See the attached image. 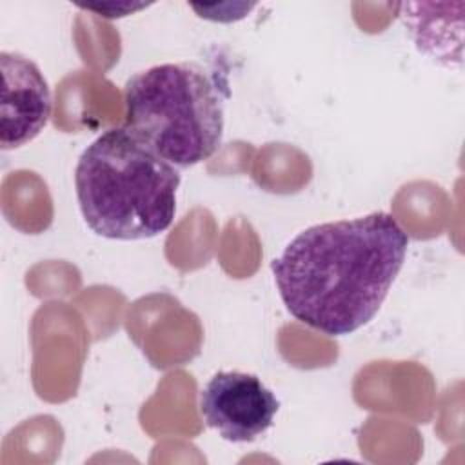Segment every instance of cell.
<instances>
[{
    "label": "cell",
    "instance_id": "cell-3",
    "mask_svg": "<svg viewBox=\"0 0 465 465\" xmlns=\"http://www.w3.org/2000/svg\"><path fill=\"white\" fill-rule=\"evenodd\" d=\"M125 127L178 169L209 160L223 136V94L203 67L160 64L124 87Z\"/></svg>",
    "mask_w": 465,
    "mask_h": 465
},
{
    "label": "cell",
    "instance_id": "cell-6",
    "mask_svg": "<svg viewBox=\"0 0 465 465\" xmlns=\"http://www.w3.org/2000/svg\"><path fill=\"white\" fill-rule=\"evenodd\" d=\"M400 20L414 47L447 69L463 64V2H403Z\"/></svg>",
    "mask_w": 465,
    "mask_h": 465
},
{
    "label": "cell",
    "instance_id": "cell-1",
    "mask_svg": "<svg viewBox=\"0 0 465 465\" xmlns=\"http://www.w3.org/2000/svg\"><path fill=\"white\" fill-rule=\"evenodd\" d=\"M409 234L383 211L298 232L271 271L287 311L302 323L345 336L380 311L403 267Z\"/></svg>",
    "mask_w": 465,
    "mask_h": 465
},
{
    "label": "cell",
    "instance_id": "cell-2",
    "mask_svg": "<svg viewBox=\"0 0 465 465\" xmlns=\"http://www.w3.org/2000/svg\"><path fill=\"white\" fill-rule=\"evenodd\" d=\"M180 180V169L125 125L102 133L74 169L82 216L109 240H145L167 231Z\"/></svg>",
    "mask_w": 465,
    "mask_h": 465
},
{
    "label": "cell",
    "instance_id": "cell-5",
    "mask_svg": "<svg viewBox=\"0 0 465 465\" xmlns=\"http://www.w3.org/2000/svg\"><path fill=\"white\" fill-rule=\"evenodd\" d=\"M2 107L0 147L16 149L31 142L47 125L53 98L40 67L20 53H0Z\"/></svg>",
    "mask_w": 465,
    "mask_h": 465
},
{
    "label": "cell",
    "instance_id": "cell-4",
    "mask_svg": "<svg viewBox=\"0 0 465 465\" xmlns=\"http://www.w3.org/2000/svg\"><path fill=\"white\" fill-rule=\"evenodd\" d=\"M205 423L232 443L254 441L272 425L280 401L254 374L220 371L200 391Z\"/></svg>",
    "mask_w": 465,
    "mask_h": 465
},
{
    "label": "cell",
    "instance_id": "cell-7",
    "mask_svg": "<svg viewBox=\"0 0 465 465\" xmlns=\"http://www.w3.org/2000/svg\"><path fill=\"white\" fill-rule=\"evenodd\" d=\"M87 11H94L105 18H120L140 9H145L149 4L145 2H102V4H78Z\"/></svg>",
    "mask_w": 465,
    "mask_h": 465
}]
</instances>
